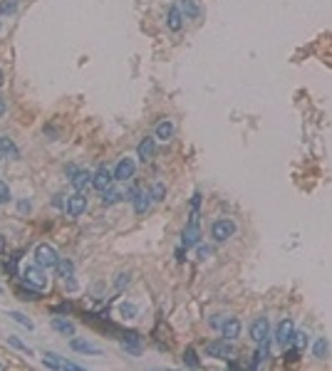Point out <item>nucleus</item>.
Masks as SVG:
<instances>
[{"label":"nucleus","instance_id":"3","mask_svg":"<svg viewBox=\"0 0 332 371\" xmlns=\"http://www.w3.org/2000/svg\"><path fill=\"white\" fill-rule=\"evenodd\" d=\"M233 233H236V223H233L231 218H218V220L213 223V228H211V235H213L218 243H226L228 238H233Z\"/></svg>","mask_w":332,"mask_h":371},{"label":"nucleus","instance_id":"20","mask_svg":"<svg viewBox=\"0 0 332 371\" xmlns=\"http://www.w3.org/2000/svg\"><path fill=\"white\" fill-rule=\"evenodd\" d=\"M268 356H270V351H268V344L266 342H261V344H258V349H255V356H253V369H258V366H261L263 361H268Z\"/></svg>","mask_w":332,"mask_h":371},{"label":"nucleus","instance_id":"44","mask_svg":"<svg viewBox=\"0 0 332 371\" xmlns=\"http://www.w3.org/2000/svg\"><path fill=\"white\" fill-rule=\"evenodd\" d=\"M5 159V151H3V146H0V161H3Z\"/></svg>","mask_w":332,"mask_h":371},{"label":"nucleus","instance_id":"45","mask_svg":"<svg viewBox=\"0 0 332 371\" xmlns=\"http://www.w3.org/2000/svg\"><path fill=\"white\" fill-rule=\"evenodd\" d=\"M0 87H3V69H0Z\"/></svg>","mask_w":332,"mask_h":371},{"label":"nucleus","instance_id":"19","mask_svg":"<svg viewBox=\"0 0 332 371\" xmlns=\"http://www.w3.org/2000/svg\"><path fill=\"white\" fill-rule=\"evenodd\" d=\"M178 10H181V15H186V18H199V13H201V8L194 3V0H181Z\"/></svg>","mask_w":332,"mask_h":371},{"label":"nucleus","instance_id":"29","mask_svg":"<svg viewBox=\"0 0 332 371\" xmlns=\"http://www.w3.org/2000/svg\"><path fill=\"white\" fill-rule=\"evenodd\" d=\"M8 317H13L18 324H22V327H27V329H32V327H35V324H32V322H30V319H27L22 312H8Z\"/></svg>","mask_w":332,"mask_h":371},{"label":"nucleus","instance_id":"28","mask_svg":"<svg viewBox=\"0 0 332 371\" xmlns=\"http://www.w3.org/2000/svg\"><path fill=\"white\" fill-rule=\"evenodd\" d=\"M149 193H152V198H154V201H164V196H166V186H164L161 181H156V183L152 186V191H149Z\"/></svg>","mask_w":332,"mask_h":371},{"label":"nucleus","instance_id":"17","mask_svg":"<svg viewBox=\"0 0 332 371\" xmlns=\"http://www.w3.org/2000/svg\"><path fill=\"white\" fill-rule=\"evenodd\" d=\"M52 329H57L60 334H65V337H75V324L62 319V317H55L52 319Z\"/></svg>","mask_w":332,"mask_h":371},{"label":"nucleus","instance_id":"31","mask_svg":"<svg viewBox=\"0 0 332 371\" xmlns=\"http://www.w3.org/2000/svg\"><path fill=\"white\" fill-rule=\"evenodd\" d=\"M15 8H18V0H3V3H0V13H3V15L15 13Z\"/></svg>","mask_w":332,"mask_h":371},{"label":"nucleus","instance_id":"13","mask_svg":"<svg viewBox=\"0 0 332 371\" xmlns=\"http://www.w3.org/2000/svg\"><path fill=\"white\" fill-rule=\"evenodd\" d=\"M134 171H136V164H134V159H122L119 164H117V168H114V181H129L132 176H134Z\"/></svg>","mask_w":332,"mask_h":371},{"label":"nucleus","instance_id":"8","mask_svg":"<svg viewBox=\"0 0 332 371\" xmlns=\"http://www.w3.org/2000/svg\"><path fill=\"white\" fill-rule=\"evenodd\" d=\"M69 176H72V188H75L77 193H85L89 186H92V176L89 171H75V168H69Z\"/></svg>","mask_w":332,"mask_h":371},{"label":"nucleus","instance_id":"23","mask_svg":"<svg viewBox=\"0 0 332 371\" xmlns=\"http://www.w3.org/2000/svg\"><path fill=\"white\" fill-rule=\"evenodd\" d=\"M55 270L60 272V277L69 280V277H72V272H75V265H72L69 260H62V257H60V263H57V268H55Z\"/></svg>","mask_w":332,"mask_h":371},{"label":"nucleus","instance_id":"18","mask_svg":"<svg viewBox=\"0 0 332 371\" xmlns=\"http://www.w3.org/2000/svg\"><path fill=\"white\" fill-rule=\"evenodd\" d=\"M166 25H169V30H174V32H178V30H181V25H183V15H181V10H178V8H171V10H169Z\"/></svg>","mask_w":332,"mask_h":371},{"label":"nucleus","instance_id":"21","mask_svg":"<svg viewBox=\"0 0 332 371\" xmlns=\"http://www.w3.org/2000/svg\"><path fill=\"white\" fill-rule=\"evenodd\" d=\"M171 136H174V124H171L169 119L159 122V126H156V139H161V141H169Z\"/></svg>","mask_w":332,"mask_h":371},{"label":"nucleus","instance_id":"38","mask_svg":"<svg viewBox=\"0 0 332 371\" xmlns=\"http://www.w3.org/2000/svg\"><path fill=\"white\" fill-rule=\"evenodd\" d=\"M124 285H129V275H127V272H122V275L117 277V289H122Z\"/></svg>","mask_w":332,"mask_h":371},{"label":"nucleus","instance_id":"34","mask_svg":"<svg viewBox=\"0 0 332 371\" xmlns=\"http://www.w3.org/2000/svg\"><path fill=\"white\" fill-rule=\"evenodd\" d=\"M8 342H10L15 349H20V351H25V354H32V351H30V347H27V344H22L18 337H8Z\"/></svg>","mask_w":332,"mask_h":371},{"label":"nucleus","instance_id":"37","mask_svg":"<svg viewBox=\"0 0 332 371\" xmlns=\"http://www.w3.org/2000/svg\"><path fill=\"white\" fill-rule=\"evenodd\" d=\"M283 359H285V361H298V359H300V349H290V351H285Z\"/></svg>","mask_w":332,"mask_h":371},{"label":"nucleus","instance_id":"16","mask_svg":"<svg viewBox=\"0 0 332 371\" xmlns=\"http://www.w3.org/2000/svg\"><path fill=\"white\" fill-rule=\"evenodd\" d=\"M69 347L75 349V351H82V354H99V347L85 342V339H77V337H72L69 339Z\"/></svg>","mask_w":332,"mask_h":371},{"label":"nucleus","instance_id":"43","mask_svg":"<svg viewBox=\"0 0 332 371\" xmlns=\"http://www.w3.org/2000/svg\"><path fill=\"white\" fill-rule=\"evenodd\" d=\"M3 250H5V238L0 235V252H3Z\"/></svg>","mask_w":332,"mask_h":371},{"label":"nucleus","instance_id":"15","mask_svg":"<svg viewBox=\"0 0 332 371\" xmlns=\"http://www.w3.org/2000/svg\"><path fill=\"white\" fill-rule=\"evenodd\" d=\"M152 193L149 191H141V193H136L134 196V210L136 213H146V210H149V206H152Z\"/></svg>","mask_w":332,"mask_h":371},{"label":"nucleus","instance_id":"41","mask_svg":"<svg viewBox=\"0 0 332 371\" xmlns=\"http://www.w3.org/2000/svg\"><path fill=\"white\" fill-rule=\"evenodd\" d=\"M5 111H8V104H5V99H3V97H0V117H3Z\"/></svg>","mask_w":332,"mask_h":371},{"label":"nucleus","instance_id":"36","mask_svg":"<svg viewBox=\"0 0 332 371\" xmlns=\"http://www.w3.org/2000/svg\"><path fill=\"white\" fill-rule=\"evenodd\" d=\"M122 314H124L127 319H134V317H136V307H134V305H122Z\"/></svg>","mask_w":332,"mask_h":371},{"label":"nucleus","instance_id":"9","mask_svg":"<svg viewBox=\"0 0 332 371\" xmlns=\"http://www.w3.org/2000/svg\"><path fill=\"white\" fill-rule=\"evenodd\" d=\"M85 210H87V198H85V193H75V196L67 198V215H69V218H80Z\"/></svg>","mask_w":332,"mask_h":371},{"label":"nucleus","instance_id":"39","mask_svg":"<svg viewBox=\"0 0 332 371\" xmlns=\"http://www.w3.org/2000/svg\"><path fill=\"white\" fill-rule=\"evenodd\" d=\"M18 210H20V213H30V201H20V203H18Z\"/></svg>","mask_w":332,"mask_h":371},{"label":"nucleus","instance_id":"33","mask_svg":"<svg viewBox=\"0 0 332 371\" xmlns=\"http://www.w3.org/2000/svg\"><path fill=\"white\" fill-rule=\"evenodd\" d=\"M211 252H213V250H211L208 245H201V243L196 245V255H199V260H206V257H211Z\"/></svg>","mask_w":332,"mask_h":371},{"label":"nucleus","instance_id":"32","mask_svg":"<svg viewBox=\"0 0 332 371\" xmlns=\"http://www.w3.org/2000/svg\"><path fill=\"white\" fill-rule=\"evenodd\" d=\"M10 201V188L5 181H0V203H8Z\"/></svg>","mask_w":332,"mask_h":371},{"label":"nucleus","instance_id":"10","mask_svg":"<svg viewBox=\"0 0 332 371\" xmlns=\"http://www.w3.org/2000/svg\"><path fill=\"white\" fill-rule=\"evenodd\" d=\"M292 334H295V324H292V319H283V322L278 324V329H275V342H278L280 347H285V344H290Z\"/></svg>","mask_w":332,"mask_h":371},{"label":"nucleus","instance_id":"6","mask_svg":"<svg viewBox=\"0 0 332 371\" xmlns=\"http://www.w3.org/2000/svg\"><path fill=\"white\" fill-rule=\"evenodd\" d=\"M43 364H45L47 369H62V371H80V369H82V366H77V364H72V361L62 359V356L55 354V351H47L45 359H43Z\"/></svg>","mask_w":332,"mask_h":371},{"label":"nucleus","instance_id":"40","mask_svg":"<svg viewBox=\"0 0 332 371\" xmlns=\"http://www.w3.org/2000/svg\"><path fill=\"white\" fill-rule=\"evenodd\" d=\"M191 206H194V210H199V206H201V193H194V198H191Z\"/></svg>","mask_w":332,"mask_h":371},{"label":"nucleus","instance_id":"30","mask_svg":"<svg viewBox=\"0 0 332 371\" xmlns=\"http://www.w3.org/2000/svg\"><path fill=\"white\" fill-rule=\"evenodd\" d=\"M315 356H317V359H325V356H327V342H325V337H320V339L315 342Z\"/></svg>","mask_w":332,"mask_h":371},{"label":"nucleus","instance_id":"25","mask_svg":"<svg viewBox=\"0 0 332 371\" xmlns=\"http://www.w3.org/2000/svg\"><path fill=\"white\" fill-rule=\"evenodd\" d=\"M102 193H104V196H102V203H104V206H112V203H117V201L122 198V193H119V191H114L112 186H109L107 191H102Z\"/></svg>","mask_w":332,"mask_h":371},{"label":"nucleus","instance_id":"2","mask_svg":"<svg viewBox=\"0 0 332 371\" xmlns=\"http://www.w3.org/2000/svg\"><path fill=\"white\" fill-rule=\"evenodd\" d=\"M22 282H25L27 287L43 289V287L47 285V277H45V272H43L40 265H25V268H22Z\"/></svg>","mask_w":332,"mask_h":371},{"label":"nucleus","instance_id":"11","mask_svg":"<svg viewBox=\"0 0 332 371\" xmlns=\"http://www.w3.org/2000/svg\"><path fill=\"white\" fill-rule=\"evenodd\" d=\"M112 181H114V173L109 171L107 166H102V168L92 176V186H94L97 191H107L109 186H112Z\"/></svg>","mask_w":332,"mask_h":371},{"label":"nucleus","instance_id":"5","mask_svg":"<svg viewBox=\"0 0 332 371\" xmlns=\"http://www.w3.org/2000/svg\"><path fill=\"white\" fill-rule=\"evenodd\" d=\"M268 334H270V322H268V317L253 319V324H250V339H253L255 344L268 342Z\"/></svg>","mask_w":332,"mask_h":371},{"label":"nucleus","instance_id":"35","mask_svg":"<svg viewBox=\"0 0 332 371\" xmlns=\"http://www.w3.org/2000/svg\"><path fill=\"white\" fill-rule=\"evenodd\" d=\"M0 146H3V151H5V154H13V156L18 154V148L13 146V141H10V139H0Z\"/></svg>","mask_w":332,"mask_h":371},{"label":"nucleus","instance_id":"26","mask_svg":"<svg viewBox=\"0 0 332 371\" xmlns=\"http://www.w3.org/2000/svg\"><path fill=\"white\" fill-rule=\"evenodd\" d=\"M290 342L295 344V349H300V351H303V349L308 347V342H310V339H308V334H305V331H295Z\"/></svg>","mask_w":332,"mask_h":371},{"label":"nucleus","instance_id":"27","mask_svg":"<svg viewBox=\"0 0 332 371\" xmlns=\"http://www.w3.org/2000/svg\"><path fill=\"white\" fill-rule=\"evenodd\" d=\"M15 292H18V297H20L22 302H27V300H40L38 292H35V287H27V289H25V287H18Z\"/></svg>","mask_w":332,"mask_h":371},{"label":"nucleus","instance_id":"14","mask_svg":"<svg viewBox=\"0 0 332 371\" xmlns=\"http://www.w3.org/2000/svg\"><path fill=\"white\" fill-rule=\"evenodd\" d=\"M221 334H223V339H226V342L238 339V337H241V319H236V317L226 319L223 324H221Z\"/></svg>","mask_w":332,"mask_h":371},{"label":"nucleus","instance_id":"42","mask_svg":"<svg viewBox=\"0 0 332 371\" xmlns=\"http://www.w3.org/2000/svg\"><path fill=\"white\" fill-rule=\"evenodd\" d=\"M211 324H213V327H221V324H223V319H218V317H213V319H211Z\"/></svg>","mask_w":332,"mask_h":371},{"label":"nucleus","instance_id":"7","mask_svg":"<svg viewBox=\"0 0 332 371\" xmlns=\"http://www.w3.org/2000/svg\"><path fill=\"white\" fill-rule=\"evenodd\" d=\"M154 151H156V136H144L141 141H139V146H136V156H139V161H152L154 159Z\"/></svg>","mask_w":332,"mask_h":371},{"label":"nucleus","instance_id":"12","mask_svg":"<svg viewBox=\"0 0 332 371\" xmlns=\"http://www.w3.org/2000/svg\"><path fill=\"white\" fill-rule=\"evenodd\" d=\"M206 354L213 356V359H228L233 354V349H231V344H226V339L223 342H208L206 344Z\"/></svg>","mask_w":332,"mask_h":371},{"label":"nucleus","instance_id":"24","mask_svg":"<svg viewBox=\"0 0 332 371\" xmlns=\"http://www.w3.org/2000/svg\"><path fill=\"white\" fill-rule=\"evenodd\" d=\"M183 364H186L189 369H199L201 366V361H199V356H196V349H186V351H183Z\"/></svg>","mask_w":332,"mask_h":371},{"label":"nucleus","instance_id":"46","mask_svg":"<svg viewBox=\"0 0 332 371\" xmlns=\"http://www.w3.org/2000/svg\"><path fill=\"white\" fill-rule=\"evenodd\" d=\"M0 369H3V364H0Z\"/></svg>","mask_w":332,"mask_h":371},{"label":"nucleus","instance_id":"1","mask_svg":"<svg viewBox=\"0 0 332 371\" xmlns=\"http://www.w3.org/2000/svg\"><path fill=\"white\" fill-rule=\"evenodd\" d=\"M35 260H38V265H40L43 270H55L57 263H60V255H57V250H55L52 245L40 243L38 247H35Z\"/></svg>","mask_w":332,"mask_h":371},{"label":"nucleus","instance_id":"4","mask_svg":"<svg viewBox=\"0 0 332 371\" xmlns=\"http://www.w3.org/2000/svg\"><path fill=\"white\" fill-rule=\"evenodd\" d=\"M183 247H196L199 243H201V228H199V215H196V210H194V215H191V220H189V226H186V230H183Z\"/></svg>","mask_w":332,"mask_h":371},{"label":"nucleus","instance_id":"22","mask_svg":"<svg viewBox=\"0 0 332 371\" xmlns=\"http://www.w3.org/2000/svg\"><path fill=\"white\" fill-rule=\"evenodd\" d=\"M124 342H122V347L127 349V351H132V354H139V334L136 331H129V334H124Z\"/></svg>","mask_w":332,"mask_h":371}]
</instances>
